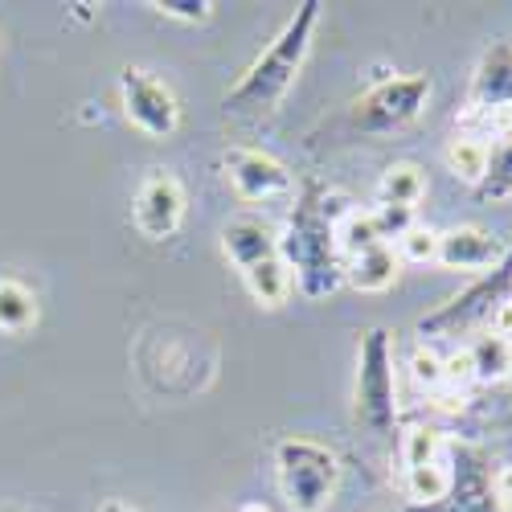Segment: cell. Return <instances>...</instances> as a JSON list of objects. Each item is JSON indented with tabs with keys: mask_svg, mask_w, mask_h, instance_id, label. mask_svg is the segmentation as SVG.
I'll list each match as a JSON object with an SVG mask.
<instances>
[{
	"mask_svg": "<svg viewBox=\"0 0 512 512\" xmlns=\"http://www.w3.org/2000/svg\"><path fill=\"white\" fill-rule=\"evenodd\" d=\"M467 353H472V369H476V381L480 386H492V381H508L512 377V345L492 332H480L472 345H467Z\"/></svg>",
	"mask_w": 512,
	"mask_h": 512,
	"instance_id": "44dd1931",
	"label": "cell"
},
{
	"mask_svg": "<svg viewBox=\"0 0 512 512\" xmlns=\"http://www.w3.org/2000/svg\"><path fill=\"white\" fill-rule=\"evenodd\" d=\"M345 480V463L328 443L287 435L275 443V484L291 512H324Z\"/></svg>",
	"mask_w": 512,
	"mask_h": 512,
	"instance_id": "277c9868",
	"label": "cell"
},
{
	"mask_svg": "<svg viewBox=\"0 0 512 512\" xmlns=\"http://www.w3.org/2000/svg\"><path fill=\"white\" fill-rule=\"evenodd\" d=\"M451 480H455L451 455L447 459H431V463H418V467H402V492L410 500V512H435L451 496Z\"/></svg>",
	"mask_w": 512,
	"mask_h": 512,
	"instance_id": "9a60e30c",
	"label": "cell"
},
{
	"mask_svg": "<svg viewBox=\"0 0 512 512\" xmlns=\"http://www.w3.org/2000/svg\"><path fill=\"white\" fill-rule=\"evenodd\" d=\"M451 439L439 426H410L398 443V455H402V467H418V463H431V459H447L451 455Z\"/></svg>",
	"mask_w": 512,
	"mask_h": 512,
	"instance_id": "7402d4cb",
	"label": "cell"
},
{
	"mask_svg": "<svg viewBox=\"0 0 512 512\" xmlns=\"http://www.w3.org/2000/svg\"><path fill=\"white\" fill-rule=\"evenodd\" d=\"M99 512H136V508H132V504H123V500H115V496H111V500H103V504H99Z\"/></svg>",
	"mask_w": 512,
	"mask_h": 512,
	"instance_id": "f1b7e54d",
	"label": "cell"
},
{
	"mask_svg": "<svg viewBox=\"0 0 512 512\" xmlns=\"http://www.w3.org/2000/svg\"><path fill=\"white\" fill-rule=\"evenodd\" d=\"M332 238H336V254H340V263H349L357 259L361 250L377 246V242H386L377 230V218H373V209H361V205H349L345 213L336 218L332 226Z\"/></svg>",
	"mask_w": 512,
	"mask_h": 512,
	"instance_id": "d6986e66",
	"label": "cell"
},
{
	"mask_svg": "<svg viewBox=\"0 0 512 512\" xmlns=\"http://www.w3.org/2000/svg\"><path fill=\"white\" fill-rule=\"evenodd\" d=\"M443 160H447V173L463 185H480L484 173H488V160H492V144L476 132H455L443 148Z\"/></svg>",
	"mask_w": 512,
	"mask_h": 512,
	"instance_id": "ac0fdd59",
	"label": "cell"
},
{
	"mask_svg": "<svg viewBox=\"0 0 512 512\" xmlns=\"http://www.w3.org/2000/svg\"><path fill=\"white\" fill-rule=\"evenodd\" d=\"M512 300V242L504 250V259L484 271L472 287H463L455 300H447L443 308H435L431 316L418 320V336L426 340V345H435V340H459L467 332H476L492 324V316Z\"/></svg>",
	"mask_w": 512,
	"mask_h": 512,
	"instance_id": "5b68a950",
	"label": "cell"
},
{
	"mask_svg": "<svg viewBox=\"0 0 512 512\" xmlns=\"http://www.w3.org/2000/svg\"><path fill=\"white\" fill-rule=\"evenodd\" d=\"M336 193H324L320 185H308L300 197H295L287 226L279 230V254L291 267L295 291L304 300H328L345 287V263L336 254V238L332 226L349 205H336Z\"/></svg>",
	"mask_w": 512,
	"mask_h": 512,
	"instance_id": "6da1fadb",
	"label": "cell"
},
{
	"mask_svg": "<svg viewBox=\"0 0 512 512\" xmlns=\"http://www.w3.org/2000/svg\"><path fill=\"white\" fill-rule=\"evenodd\" d=\"M152 9L164 21H181V25H205L213 17V0H152Z\"/></svg>",
	"mask_w": 512,
	"mask_h": 512,
	"instance_id": "484cf974",
	"label": "cell"
},
{
	"mask_svg": "<svg viewBox=\"0 0 512 512\" xmlns=\"http://www.w3.org/2000/svg\"><path fill=\"white\" fill-rule=\"evenodd\" d=\"M496 512H512V500L508 504H496Z\"/></svg>",
	"mask_w": 512,
	"mask_h": 512,
	"instance_id": "4dcf8cb0",
	"label": "cell"
},
{
	"mask_svg": "<svg viewBox=\"0 0 512 512\" xmlns=\"http://www.w3.org/2000/svg\"><path fill=\"white\" fill-rule=\"evenodd\" d=\"M119 103H123L127 123L148 140H168L181 127V103H177L173 87L144 66H123Z\"/></svg>",
	"mask_w": 512,
	"mask_h": 512,
	"instance_id": "52a82bcc",
	"label": "cell"
},
{
	"mask_svg": "<svg viewBox=\"0 0 512 512\" xmlns=\"http://www.w3.org/2000/svg\"><path fill=\"white\" fill-rule=\"evenodd\" d=\"M451 467H455V480H451V496L439 508H455V512H496L492 500V467L484 463L480 451L472 447H459L451 451Z\"/></svg>",
	"mask_w": 512,
	"mask_h": 512,
	"instance_id": "4fadbf2b",
	"label": "cell"
},
{
	"mask_svg": "<svg viewBox=\"0 0 512 512\" xmlns=\"http://www.w3.org/2000/svg\"><path fill=\"white\" fill-rule=\"evenodd\" d=\"M504 242L484 226H455L439 234V267L447 271H492L504 259Z\"/></svg>",
	"mask_w": 512,
	"mask_h": 512,
	"instance_id": "7c38bea8",
	"label": "cell"
},
{
	"mask_svg": "<svg viewBox=\"0 0 512 512\" xmlns=\"http://www.w3.org/2000/svg\"><path fill=\"white\" fill-rule=\"evenodd\" d=\"M431 95V74H390L349 103V127L361 136H394L426 111Z\"/></svg>",
	"mask_w": 512,
	"mask_h": 512,
	"instance_id": "8992f818",
	"label": "cell"
},
{
	"mask_svg": "<svg viewBox=\"0 0 512 512\" xmlns=\"http://www.w3.org/2000/svg\"><path fill=\"white\" fill-rule=\"evenodd\" d=\"M472 381H476V369H472V353H467V345L443 357V386H447V390L463 394L467 386H472Z\"/></svg>",
	"mask_w": 512,
	"mask_h": 512,
	"instance_id": "4316f807",
	"label": "cell"
},
{
	"mask_svg": "<svg viewBox=\"0 0 512 512\" xmlns=\"http://www.w3.org/2000/svg\"><path fill=\"white\" fill-rule=\"evenodd\" d=\"M402 275V259H398V250L390 242H377L369 250H361L357 259L345 263V283L361 295H381V291H390Z\"/></svg>",
	"mask_w": 512,
	"mask_h": 512,
	"instance_id": "5bb4252c",
	"label": "cell"
},
{
	"mask_svg": "<svg viewBox=\"0 0 512 512\" xmlns=\"http://www.w3.org/2000/svg\"><path fill=\"white\" fill-rule=\"evenodd\" d=\"M185 185L177 181V173L168 168H152V173L140 181L136 201H132V226L148 238V242H168L181 222H185Z\"/></svg>",
	"mask_w": 512,
	"mask_h": 512,
	"instance_id": "9c48e42d",
	"label": "cell"
},
{
	"mask_svg": "<svg viewBox=\"0 0 512 512\" xmlns=\"http://www.w3.org/2000/svg\"><path fill=\"white\" fill-rule=\"evenodd\" d=\"M238 512H271V504H263V500H246V504H238Z\"/></svg>",
	"mask_w": 512,
	"mask_h": 512,
	"instance_id": "f546056e",
	"label": "cell"
},
{
	"mask_svg": "<svg viewBox=\"0 0 512 512\" xmlns=\"http://www.w3.org/2000/svg\"><path fill=\"white\" fill-rule=\"evenodd\" d=\"M41 308H37V295L33 287H25L21 279H0V332L5 336H21L37 324Z\"/></svg>",
	"mask_w": 512,
	"mask_h": 512,
	"instance_id": "ffe728a7",
	"label": "cell"
},
{
	"mask_svg": "<svg viewBox=\"0 0 512 512\" xmlns=\"http://www.w3.org/2000/svg\"><path fill=\"white\" fill-rule=\"evenodd\" d=\"M218 242H222L226 263H230L238 275H242L246 267L263 263V259H275V254H279V230L263 218V213H234V218L222 226Z\"/></svg>",
	"mask_w": 512,
	"mask_h": 512,
	"instance_id": "8fae6325",
	"label": "cell"
},
{
	"mask_svg": "<svg viewBox=\"0 0 512 512\" xmlns=\"http://www.w3.org/2000/svg\"><path fill=\"white\" fill-rule=\"evenodd\" d=\"M320 9H324L320 0H304V5L283 21V29L267 41L259 50V58H254L238 74L234 87L226 91V99H222L226 115H267L287 99V91L295 87V78H300L304 62L312 54Z\"/></svg>",
	"mask_w": 512,
	"mask_h": 512,
	"instance_id": "7a4b0ae2",
	"label": "cell"
},
{
	"mask_svg": "<svg viewBox=\"0 0 512 512\" xmlns=\"http://www.w3.org/2000/svg\"><path fill=\"white\" fill-rule=\"evenodd\" d=\"M353 418L373 439H390L398 426V345L386 324H373L357 340Z\"/></svg>",
	"mask_w": 512,
	"mask_h": 512,
	"instance_id": "3957f363",
	"label": "cell"
},
{
	"mask_svg": "<svg viewBox=\"0 0 512 512\" xmlns=\"http://www.w3.org/2000/svg\"><path fill=\"white\" fill-rule=\"evenodd\" d=\"M492 500L496 504L512 500V463H504V467H496V472H492Z\"/></svg>",
	"mask_w": 512,
	"mask_h": 512,
	"instance_id": "83f0119b",
	"label": "cell"
},
{
	"mask_svg": "<svg viewBox=\"0 0 512 512\" xmlns=\"http://www.w3.org/2000/svg\"><path fill=\"white\" fill-rule=\"evenodd\" d=\"M373 197H377V209H410L414 213L422 205V197H426V173H422V164H414V160L386 164V173H381Z\"/></svg>",
	"mask_w": 512,
	"mask_h": 512,
	"instance_id": "2e32d148",
	"label": "cell"
},
{
	"mask_svg": "<svg viewBox=\"0 0 512 512\" xmlns=\"http://www.w3.org/2000/svg\"><path fill=\"white\" fill-rule=\"evenodd\" d=\"M488 111H512V41H492L472 70V82H467L463 115Z\"/></svg>",
	"mask_w": 512,
	"mask_h": 512,
	"instance_id": "30bf717a",
	"label": "cell"
},
{
	"mask_svg": "<svg viewBox=\"0 0 512 512\" xmlns=\"http://www.w3.org/2000/svg\"><path fill=\"white\" fill-rule=\"evenodd\" d=\"M410 377H414V386H422V390H431V394H439L443 390V353H435V345H414V353H410Z\"/></svg>",
	"mask_w": 512,
	"mask_h": 512,
	"instance_id": "d4e9b609",
	"label": "cell"
},
{
	"mask_svg": "<svg viewBox=\"0 0 512 512\" xmlns=\"http://www.w3.org/2000/svg\"><path fill=\"white\" fill-rule=\"evenodd\" d=\"M242 287L246 295L259 308L275 312L291 300V291H295V279H291V267L283 263V254H275V259H263V263H254L242 271Z\"/></svg>",
	"mask_w": 512,
	"mask_h": 512,
	"instance_id": "e0dca14e",
	"label": "cell"
},
{
	"mask_svg": "<svg viewBox=\"0 0 512 512\" xmlns=\"http://www.w3.org/2000/svg\"><path fill=\"white\" fill-rule=\"evenodd\" d=\"M222 173L238 201L246 205H271V201H295V173L263 148H226L222 152Z\"/></svg>",
	"mask_w": 512,
	"mask_h": 512,
	"instance_id": "ba28073f",
	"label": "cell"
},
{
	"mask_svg": "<svg viewBox=\"0 0 512 512\" xmlns=\"http://www.w3.org/2000/svg\"><path fill=\"white\" fill-rule=\"evenodd\" d=\"M390 246L398 250V259H402V263H410V267H426V263H435V259H439V230L414 222V226H410L402 238H394Z\"/></svg>",
	"mask_w": 512,
	"mask_h": 512,
	"instance_id": "cb8c5ba5",
	"label": "cell"
},
{
	"mask_svg": "<svg viewBox=\"0 0 512 512\" xmlns=\"http://www.w3.org/2000/svg\"><path fill=\"white\" fill-rule=\"evenodd\" d=\"M512 197V136L492 144V160H488V173L476 185V201L484 205H500Z\"/></svg>",
	"mask_w": 512,
	"mask_h": 512,
	"instance_id": "603a6c76",
	"label": "cell"
}]
</instances>
